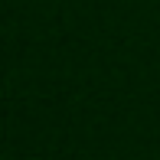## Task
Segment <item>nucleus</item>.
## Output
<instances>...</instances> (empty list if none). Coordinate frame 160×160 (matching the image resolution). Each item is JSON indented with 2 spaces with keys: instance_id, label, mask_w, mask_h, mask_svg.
Instances as JSON below:
<instances>
[]
</instances>
